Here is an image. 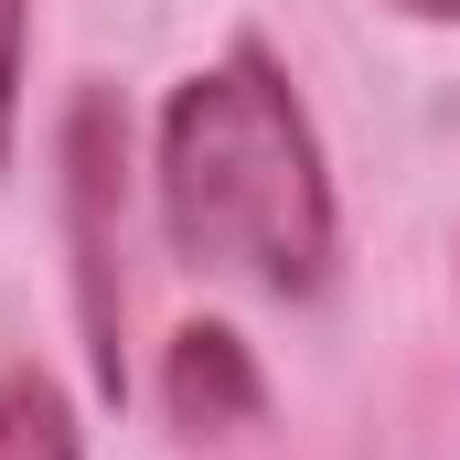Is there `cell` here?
<instances>
[{
  "mask_svg": "<svg viewBox=\"0 0 460 460\" xmlns=\"http://www.w3.org/2000/svg\"><path fill=\"white\" fill-rule=\"evenodd\" d=\"M150 193H161L172 257L246 279L268 300H322L332 289V257H343L332 161H322V128H311L289 65L268 43H226L215 65H193L161 97Z\"/></svg>",
  "mask_w": 460,
  "mask_h": 460,
  "instance_id": "1",
  "label": "cell"
},
{
  "mask_svg": "<svg viewBox=\"0 0 460 460\" xmlns=\"http://www.w3.org/2000/svg\"><path fill=\"white\" fill-rule=\"evenodd\" d=\"M118 172H128V118L108 86L65 108V235H75V322L97 396H128V289H118Z\"/></svg>",
  "mask_w": 460,
  "mask_h": 460,
  "instance_id": "2",
  "label": "cell"
},
{
  "mask_svg": "<svg viewBox=\"0 0 460 460\" xmlns=\"http://www.w3.org/2000/svg\"><path fill=\"white\" fill-rule=\"evenodd\" d=\"M161 407H172V429H193V439L257 429V418H268V375H257L246 332H235V322H182V332L161 343Z\"/></svg>",
  "mask_w": 460,
  "mask_h": 460,
  "instance_id": "3",
  "label": "cell"
},
{
  "mask_svg": "<svg viewBox=\"0 0 460 460\" xmlns=\"http://www.w3.org/2000/svg\"><path fill=\"white\" fill-rule=\"evenodd\" d=\"M0 460H86L75 396L43 364H0Z\"/></svg>",
  "mask_w": 460,
  "mask_h": 460,
  "instance_id": "4",
  "label": "cell"
},
{
  "mask_svg": "<svg viewBox=\"0 0 460 460\" xmlns=\"http://www.w3.org/2000/svg\"><path fill=\"white\" fill-rule=\"evenodd\" d=\"M22 75H32V0H0V161L22 139Z\"/></svg>",
  "mask_w": 460,
  "mask_h": 460,
  "instance_id": "5",
  "label": "cell"
},
{
  "mask_svg": "<svg viewBox=\"0 0 460 460\" xmlns=\"http://www.w3.org/2000/svg\"><path fill=\"white\" fill-rule=\"evenodd\" d=\"M396 22H460V0H385Z\"/></svg>",
  "mask_w": 460,
  "mask_h": 460,
  "instance_id": "6",
  "label": "cell"
}]
</instances>
